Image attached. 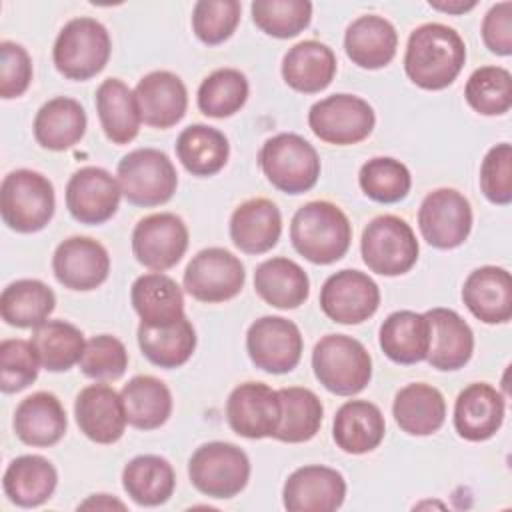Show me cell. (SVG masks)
Instances as JSON below:
<instances>
[{
    "instance_id": "cell-1",
    "label": "cell",
    "mask_w": 512,
    "mask_h": 512,
    "mask_svg": "<svg viewBox=\"0 0 512 512\" xmlns=\"http://www.w3.org/2000/svg\"><path fill=\"white\" fill-rule=\"evenodd\" d=\"M466 62L462 36L440 22H428L410 32L404 70L408 78L424 90L448 88Z\"/></svg>"
},
{
    "instance_id": "cell-2",
    "label": "cell",
    "mask_w": 512,
    "mask_h": 512,
    "mask_svg": "<svg viewBox=\"0 0 512 512\" xmlns=\"http://www.w3.org/2000/svg\"><path fill=\"white\" fill-rule=\"evenodd\" d=\"M290 240L294 250L312 264H332L348 252L352 226L336 204L314 200L292 216Z\"/></svg>"
},
{
    "instance_id": "cell-3",
    "label": "cell",
    "mask_w": 512,
    "mask_h": 512,
    "mask_svg": "<svg viewBox=\"0 0 512 512\" xmlns=\"http://www.w3.org/2000/svg\"><path fill=\"white\" fill-rule=\"evenodd\" d=\"M318 382L336 396L362 392L372 378V358L364 344L346 334H326L312 350Z\"/></svg>"
},
{
    "instance_id": "cell-4",
    "label": "cell",
    "mask_w": 512,
    "mask_h": 512,
    "mask_svg": "<svg viewBox=\"0 0 512 512\" xmlns=\"http://www.w3.org/2000/svg\"><path fill=\"white\" fill-rule=\"evenodd\" d=\"M56 198L52 182L28 168L4 176L0 186V214L4 224L20 234H32L48 226Z\"/></svg>"
},
{
    "instance_id": "cell-5",
    "label": "cell",
    "mask_w": 512,
    "mask_h": 512,
    "mask_svg": "<svg viewBox=\"0 0 512 512\" xmlns=\"http://www.w3.org/2000/svg\"><path fill=\"white\" fill-rule=\"evenodd\" d=\"M112 42L106 26L96 18H72L58 32L52 58L56 70L68 80H88L104 70Z\"/></svg>"
},
{
    "instance_id": "cell-6",
    "label": "cell",
    "mask_w": 512,
    "mask_h": 512,
    "mask_svg": "<svg viewBox=\"0 0 512 512\" xmlns=\"http://www.w3.org/2000/svg\"><path fill=\"white\" fill-rule=\"evenodd\" d=\"M258 162L268 182L286 194L308 192L320 176L316 148L294 132L268 138L258 152Z\"/></svg>"
},
{
    "instance_id": "cell-7",
    "label": "cell",
    "mask_w": 512,
    "mask_h": 512,
    "mask_svg": "<svg viewBox=\"0 0 512 512\" xmlns=\"http://www.w3.org/2000/svg\"><path fill=\"white\" fill-rule=\"evenodd\" d=\"M364 264L380 276H400L418 260V240L410 224L394 214L376 216L366 224L360 238Z\"/></svg>"
},
{
    "instance_id": "cell-8",
    "label": "cell",
    "mask_w": 512,
    "mask_h": 512,
    "mask_svg": "<svg viewBox=\"0 0 512 512\" xmlns=\"http://www.w3.org/2000/svg\"><path fill=\"white\" fill-rule=\"evenodd\" d=\"M118 184L130 204L152 208L174 196L178 174L162 150L136 148L118 162Z\"/></svg>"
},
{
    "instance_id": "cell-9",
    "label": "cell",
    "mask_w": 512,
    "mask_h": 512,
    "mask_svg": "<svg viewBox=\"0 0 512 512\" xmlns=\"http://www.w3.org/2000/svg\"><path fill=\"white\" fill-rule=\"evenodd\" d=\"M188 476L198 492L210 498H232L250 480V460L236 444L208 442L190 456Z\"/></svg>"
},
{
    "instance_id": "cell-10",
    "label": "cell",
    "mask_w": 512,
    "mask_h": 512,
    "mask_svg": "<svg viewBox=\"0 0 512 512\" xmlns=\"http://www.w3.org/2000/svg\"><path fill=\"white\" fill-rule=\"evenodd\" d=\"M376 114L372 106L354 94H332L308 112V126L326 144L350 146L368 138L374 130Z\"/></svg>"
},
{
    "instance_id": "cell-11",
    "label": "cell",
    "mask_w": 512,
    "mask_h": 512,
    "mask_svg": "<svg viewBox=\"0 0 512 512\" xmlns=\"http://www.w3.org/2000/svg\"><path fill=\"white\" fill-rule=\"evenodd\" d=\"M418 228L430 246L438 250L458 248L470 236L472 206L454 188L432 190L420 204Z\"/></svg>"
},
{
    "instance_id": "cell-12",
    "label": "cell",
    "mask_w": 512,
    "mask_h": 512,
    "mask_svg": "<svg viewBox=\"0 0 512 512\" xmlns=\"http://www.w3.org/2000/svg\"><path fill=\"white\" fill-rule=\"evenodd\" d=\"M186 292L200 302H226L244 288L246 272L238 256L226 248L200 250L184 270Z\"/></svg>"
},
{
    "instance_id": "cell-13",
    "label": "cell",
    "mask_w": 512,
    "mask_h": 512,
    "mask_svg": "<svg viewBox=\"0 0 512 512\" xmlns=\"http://www.w3.org/2000/svg\"><path fill=\"white\" fill-rule=\"evenodd\" d=\"M300 328L282 316H262L246 332V350L256 368L268 374L294 370L302 356Z\"/></svg>"
},
{
    "instance_id": "cell-14",
    "label": "cell",
    "mask_w": 512,
    "mask_h": 512,
    "mask_svg": "<svg viewBox=\"0 0 512 512\" xmlns=\"http://www.w3.org/2000/svg\"><path fill=\"white\" fill-rule=\"evenodd\" d=\"M188 248V228L184 220L172 212H158L138 220L132 232V252L136 260L154 270L164 272L176 266Z\"/></svg>"
},
{
    "instance_id": "cell-15",
    "label": "cell",
    "mask_w": 512,
    "mask_h": 512,
    "mask_svg": "<svg viewBox=\"0 0 512 512\" xmlns=\"http://www.w3.org/2000/svg\"><path fill=\"white\" fill-rule=\"evenodd\" d=\"M378 306L380 288L360 270H340L322 284L320 308L338 324H360L374 316Z\"/></svg>"
},
{
    "instance_id": "cell-16",
    "label": "cell",
    "mask_w": 512,
    "mask_h": 512,
    "mask_svg": "<svg viewBox=\"0 0 512 512\" xmlns=\"http://www.w3.org/2000/svg\"><path fill=\"white\" fill-rule=\"evenodd\" d=\"M280 414L278 390L262 382H244L236 386L226 400V420L230 428L250 440L274 436Z\"/></svg>"
},
{
    "instance_id": "cell-17",
    "label": "cell",
    "mask_w": 512,
    "mask_h": 512,
    "mask_svg": "<svg viewBox=\"0 0 512 512\" xmlns=\"http://www.w3.org/2000/svg\"><path fill=\"white\" fill-rule=\"evenodd\" d=\"M120 184L108 170L84 166L66 184V208L82 224H102L110 220L120 204Z\"/></svg>"
},
{
    "instance_id": "cell-18",
    "label": "cell",
    "mask_w": 512,
    "mask_h": 512,
    "mask_svg": "<svg viewBox=\"0 0 512 512\" xmlns=\"http://www.w3.org/2000/svg\"><path fill=\"white\" fill-rule=\"evenodd\" d=\"M52 270L64 288L86 292L106 282L110 256L98 240L88 236H70L54 250Z\"/></svg>"
},
{
    "instance_id": "cell-19",
    "label": "cell",
    "mask_w": 512,
    "mask_h": 512,
    "mask_svg": "<svg viewBox=\"0 0 512 512\" xmlns=\"http://www.w3.org/2000/svg\"><path fill=\"white\" fill-rule=\"evenodd\" d=\"M344 498V476L320 464L296 468L282 488V502L290 512H332L342 506Z\"/></svg>"
},
{
    "instance_id": "cell-20",
    "label": "cell",
    "mask_w": 512,
    "mask_h": 512,
    "mask_svg": "<svg viewBox=\"0 0 512 512\" xmlns=\"http://www.w3.org/2000/svg\"><path fill=\"white\" fill-rule=\"evenodd\" d=\"M74 416L80 432L96 444H114L126 428L122 396L108 384L82 388L74 402Z\"/></svg>"
},
{
    "instance_id": "cell-21",
    "label": "cell",
    "mask_w": 512,
    "mask_h": 512,
    "mask_svg": "<svg viewBox=\"0 0 512 512\" xmlns=\"http://www.w3.org/2000/svg\"><path fill=\"white\" fill-rule=\"evenodd\" d=\"M134 96L140 118L152 128L176 126L188 108V92L180 76L168 70H154L138 80Z\"/></svg>"
},
{
    "instance_id": "cell-22",
    "label": "cell",
    "mask_w": 512,
    "mask_h": 512,
    "mask_svg": "<svg viewBox=\"0 0 512 512\" xmlns=\"http://www.w3.org/2000/svg\"><path fill=\"white\" fill-rule=\"evenodd\" d=\"M424 316L430 332L428 364L444 372L464 368L474 352V334L468 322L450 308H432Z\"/></svg>"
},
{
    "instance_id": "cell-23",
    "label": "cell",
    "mask_w": 512,
    "mask_h": 512,
    "mask_svg": "<svg viewBox=\"0 0 512 512\" xmlns=\"http://www.w3.org/2000/svg\"><path fill=\"white\" fill-rule=\"evenodd\" d=\"M504 396L486 382L466 386L454 402V428L468 442L492 438L504 422Z\"/></svg>"
},
{
    "instance_id": "cell-24",
    "label": "cell",
    "mask_w": 512,
    "mask_h": 512,
    "mask_svg": "<svg viewBox=\"0 0 512 512\" xmlns=\"http://www.w3.org/2000/svg\"><path fill=\"white\" fill-rule=\"evenodd\" d=\"M466 308L484 324H504L512 318V278L506 268L480 266L462 286Z\"/></svg>"
},
{
    "instance_id": "cell-25",
    "label": "cell",
    "mask_w": 512,
    "mask_h": 512,
    "mask_svg": "<svg viewBox=\"0 0 512 512\" xmlns=\"http://www.w3.org/2000/svg\"><path fill=\"white\" fill-rule=\"evenodd\" d=\"M282 234V214L268 198H250L230 216V238L246 254L272 250Z\"/></svg>"
},
{
    "instance_id": "cell-26",
    "label": "cell",
    "mask_w": 512,
    "mask_h": 512,
    "mask_svg": "<svg viewBox=\"0 0 512 512\" xmlns=\"http://www.w3.org/2000/svg\"><path fill=\"white\" fill-rule=\"evenodd\" d=\"M66 428V410L52 392H34L16 406L14 432L28 446H54L62 440Z\"/></svg>"
},
{
    "instance_id": "cell-27",
    "label": "cell",
    "mask_w": 512,
    "mask_h": 512,
    "mask_svg": "<svg viewBox=\"0 0 512 512\" xmlns=\"http://www.w3.org/2000/svg\"><path fill=\"white\" fill-rule=\"evenodd\" d=\"M398 48V32L382 16L366 14L356 18L344 34L348 58L366 70H378L392 62Z\"/></svg>"
},
{
    "instance_id": "cell-28",
    "label": "cell",
    "mask_w": 512,
    "mask_h": 512,
    "mask_svg": "<svg viewBox=\"0 0 512 512\" xmlns=\"http://www.w3.org/2000/svg\"><path fill=\"white\" fill-rule=\"evenodd\" d=\"M386 422L380 408L368 400H348L334 416L332 436L346 454H366L380 446Z\"/></svg>"
},
{
    "instance_id": "cell-29",
    "label": "cell",
    "mask_w": 512,
    "mask_h": 512,
    "mask_svg": "<svg viewBox=\"0 0 512 512\" xmlns=\"http://www.w3.org/2000/svg\"><path fill=\"white\" fill-rule=\"evenodd\" d=\"M130 300L146 326H170L184 318V296L176 280L162 272L142 274L134 280Z\"/></svg>"
},
{
    "instance_id": "cell-30",
    "label": "cell",
    "mask_w": 512,
    "mask_h": 512,
    "mask_svg": "<svg viewBox=\"0 0 512 512\" xmlns=\"http://www.w3.org/2000/svg\"><path fill=\"white\" fill-rule=\"evenodd\" d=\"M58 472L54 464L38 454L14 458L2 478L8 500L20 508H36L44 504L56 490Z\"/></svg>"
},
{
    "instance_id": "cell-31",
    "label": "cell",
    "mask_w": 512,
    "mask_h": 512,
    "mask_svg": "<svg viewBox=\"0 0 512 512\" xmlns=\"http://www.w3.org/2000/svg\"><path fill=\"white\" fill-rule=\"evenodd\" d=\"M334 74L336 56L318 40H302L284 54L282 78L296 92L316 94L330 86Z\"/></svg>"
},
{
    "instance_id": "cell-32",
    "label": "cell",
    "mask_w": 512,
    "mask_h": 512,
    "mask_svg": "<svg viewBox=\"0 0 512 512\" xmlns=\"http://www.w3.org/2000/svg\"><path fill=\"white\" fill-rule=\"evenodd\" d=\"M392 414L406 434L430 436L438 432L446 420V400L438 388L412 382L396 392Z\"/></svg>"
},
{
    "instance_id": "cell-33",
    "label": "cell",
    "mask_w": 512,
    "mask_h": 512,
    "mask_svg": "<svg viewBox=\"0 0 512 512\" xmlns=\"http://www.w3.org/2000/svg\"><path fill=\"white\" fill-rule=\"evenodd\" d=\"M254 290L266 304L280 310H292L306 302L310 280L300 264L276 256L258 264L254 272Z\"/></svg>"
},
{
    "instance_id": "cell-34",
    "label": "cell",
    "mask_w": 512,
    "mask_h": 512,
    "mask_svg": "<svg viewBox=\"0 0 512 512\" xmlns=\"http://www.w3.org/2000/svg\"><path fill=\"white\" fill-rule=\"evenodd\" d=\"M86 124V112L78 100L56 96L36 112L34 138L42 148L62 152L82 140Z\"/></svg>"
},
{
    "instance_id": "cell-35",
    "label": "cell",
    "mask_w": 512,
    "mask_h": 512,
    "mask_svg": "<svg viewBox=\"0 0 512 512\" xmlns=\"http://www.w3.org/2000/svg\"><path fill=\"white\" fill-rule=\"evenodd\" d=\"M100 126L112 144H128L140 132V108L134 92L120 78H106L96 90Z\"/></svg>"
},
{
    "instance_id": "cell-36",
    "label": "cell",
    "mask_w": 512,
    "mask_h": 512,
    "mask_svg": "<svg viewBox=\"0 0 512 512\" xmlns=\"http://www.w3.org/2000/svg\"><path fill=\"white\" fill-rule=\"evenodd\" d=\"M120 396L128 424L138 430H156L172 414V394L156 376L140 374L130 378Z\"/></svg>"
},
{
    "instance_id": "cell-37",
    "label": "cell",
    "mask_w": 512,
    "mask_h": 512,
    "mask_svg": "<svg viewBox=\"0 0 512 512\" xmlns=\"http://www.w3.org/2000/svg\"><path fill=\"white\" fill-rule=\"evenodd\" d=\"M428 320L412 310L392 312L380 326V348L396 364H416L428 354Z\"/></svg>"
},
{
    "instance_id": "cell-38",
    "label": "cell",
    "mask_w": 512,
    "mask_h": 512,
    "mask_svg": "<svg viewBox=\"0 0 512 512\" xmlns=\"http://www.w3.org/2000/svg\"><path fill=\"white\" fill-rule=\"evenodd\" d=\"M176 156L192 176H214L226 166L230 144L218 128L190 124L176 138Z\"/></svg>"
},
{
    "instance_id": "cell-39",
    "label": "cell",
    "mask_w": 512,
    "mask_h": 512,
    "mask_svg": "<svg viewBox=\"0 0 512 512\" xmlns=\"http://www.w3.org/2000/svg\"><path fill=\"white\" fill-rule=\"evenodd\" d=\"M122 486L136 504L160 506L174 494L176 474L166 458L156 454H142L124 466Z\"/></svg>"
},
{
    "instance_id": "cell-40",
    "label": "cell",
    "mask_w": 512,
    "mask_h": 512,
    "mask_svg": "<svg viewBox=\"0 0 512 512\" xmlns=\"http://www.w3.org/2000/svg\"><path fill=\"white\" fill-rule=\"evenodd\" d=\"M56 308V296L42 280L22 278L8 284L0 296L2 320L16 328H36Z\"/></svg>"
},
{
    "instance_id": "cell-41",
    "label": "cell",
    "mask_w": 512,
    "mask_h": 512,
    "mask_svg": "<svg viewBox=\"0 0 512 512\" xmlns=\"http://www.w3.org/2000/svg\"><path fill=\"white\" fill-rule=\"evenodd\" d=\"M142 354L160 368H178L190 360L196 348V330L184 316L170 326H138Z\"/></svg>"
},
{
    "instance_id": "cell-42",
    "label": "cell",
    "mask_w": 512,
    "mask_h": 512,
    "mask_svg": "<svg viewBox=\"0 0 512 512\" xmlns=\"http://www.w3.org/2000/svg\"><path fill=\"white\" fill-rule=\"evenodd\" d=\"M278 396L282 414L272 438L288 444L312 440L320 430L324 414L320 398L312 390L300 386L280 388Z\"/></svg>"
},
{
    "instance_id": "cell-43",
    "label": "cell",
    "mask_w": 512,
    "mask_h": 512,
    "mask_svg": "<svg viewBox=\"0 0 512 512\" xmlns=\"http://www.w3.org/2000/svg\"><path fill=\"white\" fill-rule=\"evenodd\" d=\"M42 368L50 372L70 370L80 362L86 340L80 328L64 320H46L36 326L30 338Z\"/></svg>"
},
{
    "instance_id": "cell-44",
    "label": "cell",
    "mask_w": 512,
    "mask_h": 512,
    "mask_svg": "<svg viewBox=\"0 0 512 512\" xmlns=\"http://www.w3.org/2000/svg\"><path fill=\"white\" fill-rule=\"evenodd\" d=\"M248 80L236 68H218L198 88V108L210 118H228L248 100Z\"/></svg>"
},
{
    "instance_id": "cell-45",
    "label": "cell",
    "mask_w": 512,
    "mask_h": 512,
    "mask_svg": "<svg viewBox=\"0 0 512 512\" xmlns=\"http://www.w3.org/2000/svg\"><path fill=\"white\" fill-rule=\"evenodd\" d=\"M362 192L380 204H394L408 196L412 176L406 164L390 156H376L362 164L358 174Z\"/></svg>"
},
{
    "instance_id": "cell-46",
    "label": "cell",
    "mask_w": 512,
    "mask_h": 512,
    "mask_svg": "<svg viewBox=\"0 0 512 512\" xmlns=\"http://www.w3.org/2000/svg\"><path fill=\"white\" fill-rule=\"evenodd\" d=\"M464 98L482 116L506 114L512 106V74L502 66H480L470 74Z\"/></svg>"
},
{
    "instance_id": "cell-47",
    "label": "cell",
    "mask_w": 512,
    "mask_h": 512,
    "mask_svg": "<svg viewBox=\"0 0 512 512\" xmlns=\"http://www.w3.org/2000/svg\"><path fill=\"white\" fill-rule=\"evenodd\" d=\"M254 24L268 36L294 38L312 20V4L308 0H254Z\"/></svg>"
},
{
    "instance_id": "cell-48",
    "label": "cell",
    "mask_w": 512,
    "mask_h": 512,
    "mask_svg": "<svg viewBox=\"0 0 512 512\" xmlns=\"http://www.w3.org/2000/svg\"><path fill=\"white\" fill-rule=\"evenodd\" d=\"M240 12L238 0H200L192 10V30L208 46L222 44L234 34Z\"/></svg>"
},
{
    "instance_id": "cell-49",
    "label": "cell",
    "mask_w": 512,
    "mask_h": 512,
    "mask_svg": "<svg viewBox=\"0 0 512 512\" xmlns=\"http://www.w3.org/2000/svg\"><path fill=\"white\" fill-rule=\"evenodd\" d=\"M40 366L32 342L20 338L0 342V388L4 394L28 388L38 378Z\"/></svg>"
},
{
    "instance_id": "cell-50",
    "label": "cell",
    "mask_w": 512,
    "mask_h": 512,
    "mask_svg": "<svg viewBox=\"0 0 512 512\" xmlns=\"http://www.w3.org/2000/svg\"><path fill=\"white\" fill-rule=\"evenodd\" d=\"M128 368V352L122 340L110 334H98L86 340L80 370L98 382L118 380Z\"/></svg>"
},
{
    "instance_id": "cell-51",
    "label": "cell",
    "mask_w": 512,
    "mask_h": 512,
    "mask_svg": "<svg viewBox=\"0 0 512 512\" xmlns=\"http://www.w3.org/2000/svg\"><path fill=\"white\" fill-rule=\"evenodd\" d=\"M480 190L498 206L512 202V146L500 142L492 146L480 166Z\"/></svg>"
},
{
    "instance_id": "cell-52",
    "label": "cell",
    "mask_w": 512,
    "mask_h": 512,
    "mask_svg": "<svg viewBox=\"0 0 512 512\" xmlns=\"http://www.w3.org/2000/svg\"><path fill=\"white\" fill-rule=\"evenodd\" d=\"M32 82V60L28 52L10 40L0 42V96L4 100L22 96Z\"/></svg>"
},
{
    "instance_id": "cell-53",
    "label": "cell",
    "mask_w": 512,
    "mask_h": 512,
    "mask_svg": "<svg viewBox=\"0 0 512 512\" xmlns=\"http://www.w3.org/2000/svg\"><path fill=\"white\" fill-rule=\"evenodd\" d=\"M482 40L492 54H512V2L494 4L482 20Z\"/></svg>"
},
{
    "instance_id": "cell-54",
    "label": "cell",
    "mask_w": 512,
    "mask_h": 512,
    "mask_svg": "<svg viewBox=\"0 0 512 512\" xmlns=\"http://www.w3.org/2000/svg\"><path fill=\"white\" fill-rule=\"evenodd\" d=\"M78 508H96V510H112V508H118V510H124L126 506L116 500V498H110L108 494H94L90 496L86 502H82Z\"/></svg>"
},
{
    "instance_id": "cell-55",
    "label": "cell",
    "mask_w": 512,
    "mask_h": 512,
    "mask_svg": "<svg viewBox=\"0 0 512 512\" xmlns=\"http://www.w3.org/2000/svg\"><path fill=\"white\" fill-rule=\"evenodd\" d=\"M430 6L440 10V12H448V14H462V12H468L476 6V2H462V0H454V2H436V0H430Z\"/></svg>"
}]
</instances>
